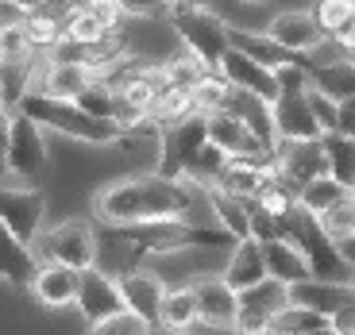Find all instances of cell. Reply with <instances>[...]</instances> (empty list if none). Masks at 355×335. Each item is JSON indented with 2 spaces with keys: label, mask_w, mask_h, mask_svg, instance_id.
<instances>
[{
  "label": "cell",
  "mask_w": 355,
  "mask_h": 335,
  "mask_svg": "<svg viewBox=\"0 0 355 335\" xmlns=\"http://www.w3.org/2000/svg\"><path fill=\"white\" fill-rule=\"evenodd\" d=\"M270 332H286V335L305 332V335H313V332H336V327H332V316H329V312L290 300L286 309L275 312V320H270Z\"/></svg>",
  "instance_id": "29"
},
{
  "label": "cell",
  "mask_w": 355,
  "mask_h": 335,
  "mask_svg": "<svg viewBox=\"0 0 355 335\" xmlns=\"http://www.w3.org/2000/svg\"><path fill=\"white\" fill-rule=\"evenodd\" d=\"M224 278H228L236 289H251V285H259L263 278H270V270H266V255H263V243H259L255 235L251 239H236V247H232L228 262H224Z\"/></svg>",
  "instance_id": "23"
},
{
  "label": "cell",
  "mask_w": 355,
  "mask_h": 335,
  "mask_svg": "<svg viewBox=\"0 0 355 335\" xmlns=\"http://www.w3.org/2000/svg\"><path fill=\"white\" fill-rule=\"evenodd\" d=\"M282 224H286V239H293V243L309 255L313 278H340V282H347V278L355 273L352 266H347V258L340 255L336 235H332V231L324 228V220H320L317 212L305 208L302 201L286 212Z\"/></svg>",
  "instance_id": "5"
},
{
  "label": "cell",
  "mask_w": 355,
  "mask_h": 335,
  "mask_svg": "<svg viewBox=\"0 0 355 335\" xmlns=\"http://www.w3.org/2000/svg\"><path fill=\"white\" fill-rule=\"evenodd\" d=\"M62 27H66V43H73V46H101V43L112 39V27L101 24L85 4H81L78 12H70V16L62 19Z\"/></svg>",
  "instance_id": "33"
},
{
  "label": "cell",
  "mask_w": 355,
  "mask_h": 335,
  "mask_svg": "<svg viewBox=\"0 0 355 335\" xmlns=\"http://www.w3.org/2000/svg\"><path fill=\"white\" fill-rule=\"evenodd\" d=\"M290 300L336 316L340 309L355 305V282L352 278H347V282H340V278H305V282L290 285Z\"/></svg>",
  "instance_id": "20"
},
{
  "label": "cell",
  "mask_w": 355,
  "mask_h": 335,
  "mask_svg": "<svg viewBox=\"0 0 355 335\" xmlns=\"http://www.w3.org/2000/svg\"><path fill=\"white\" fill-rule=\"evenodd\" d=\"M112 231L124 243H132L135 255H174V251H186V247H224V243H236V235L228 228H197V224H186V216L120 224Z\"/></svg>",
  "instance_id": "3"
},
{
  "label": "cell",
  "mask_w": 355,
  "mask_h": 335,
  "mask_svg": "<svg viewBox=\"0 0 355 335\" xmlns=\"http://www.w3.org/2000/svg\"><path fill=\"white\" fill-rule=\"evenodd\" d=\"M78 285H81V270H73L66 262H43L27 293L43 309H66V305H78Z\"/></svg>",
  "instance_id": "19"
},
{
  "label": "cell",
  "mask_w": 355,
  "mask_h": 335,
  "mask_svg": "<svg viewBox=\"0 0 355 335\" xmlns=\"http://www.w3.org/2000/svg\"><path fill=\"white\" fill-rule=\"evenodd\" d=\"M120 293H124V305L135 312L139 320H147L151 327H159V316H162V300H166V285H162V278H155V273H124L120 278Z\"/></svg>",
  "instance_id": "21"
},
{
  "label": "cell",
  "mask_w": 355,
  "mask_h": 335,
  "mask_svg": "<svg viewBox=\"0 0 355 335\" xmlns=\"http://www.w3.org/2000/svg\"><path fill=\"white\" fill-rule=\"evenodd\" d=\"M263 255H266V270H270V278H278V282L286 285H297L305 282V278H313V266H309V255H305L293 239L278 235V239H266L263 243Z\"/></svg>",
  "instance_id": "24"
},
{
  "label": "cell",
  "mask_w": 355,
  "mask_h": 335,
  "mask_svg": "<svg viewBox=\"0 0 355 335\" xmlns=\"http://www.w3.org/2000/svg\"><path fill=\"white\" fill-rule=\"evenodd\" d=\"M24 24H27V35H31V46H35V51H51L54 43H62V39H66L62 19H58V16H51L46 8L27 12V16H24Z\"/></svg>",
  "instance_id": "36"
},
{
  "label": "cell",
  "mask_w": 355,
  "mask_h": 335,
  "mask_svg": "<svg viewBox=\"0 0 355 335\" xmlns=\"http://www.w3.org/2000/svg\"><path fill=\"white\" fill-rule=\"evenodd\" d=\"M85 8L93 12V16H97L105 27H112V31H116V24H120V12H124V4H120V0H85Z\"/></svg>",
  "instance_id": "41"
},
{
  "label": "cell",
  "mask_w": 355,
  "mask_h": 335,
  "mask_svg": "<svg viewBox=\"0 0 355 335\" xmlns=\"http://www.w3.org/2000/svg\"><path fill=\"white\" fill-rule=\"evenodd\" d=\"M209 139L220 143L232 159H255V162H275V150L266 147L248 124H243L236 112L220 108V112H209Z\"/></svg>",
  "instance_id": "13"
},
{
  "label": "cell",
  "mask_w": 355,
  "mask_h": 335,
  "mask_svg": "<svg viewBox=\"0 0 355 335\" xmlns=\"http://www.w3.org/2000/svg\"><path fill=\"white\" fill-rule=\"evenodd\" d=\"M97 78H101V73L93 70L89 62H81V58H51V62L43 66V78H39L35 89H43V93H54V97L78 100L81 89H89Z\"/></svg>",
  "instance_id": "22"
},
{
  "label": "cell",
  "mask_w": 355,
  "mask_h": 335,
  "mask_svg": "<svg viewBox=\"0 0 355 335\" xmlns=\"http://www.w3.org/2000/svg\"><path fill=\"white\" fill-rule=\"evenodd\" d=\"M46 127L39 124L35 116L16 112L12 116V139H8V181H19V185H39V177L46 174Z\"/></svg>",
  "instance_id": "6"
},
{
  "label": "cell",
  "mask_w": 355,
  "mask_h": 335,
  "mask_svg": "<svg viewBox=\"0 0 355 335\" xmlns=\"http://www.w3.org/2000/svg\"><path fill=\"white\" fill-rule=\"evenodd\" d=\"M193 324H201V309H197V289H193V285H182V289H166L159 327L182 332V327H193Z\"/></svg>",
  "instance_id": "30"
},
{
  "label": "cell",
  "mask_w": 355,
  "mask_h": 335,
  "mask_svg": "<svg viewBox=\"0 0 355 335\" xmlns=\"http://www.w3.org/2000/svg\"><path fill=\"white\" fill-rule=\"evenodd\" d=\"M43 216H46V201L39 193V185H8L0 177V220L8 224L24 243L35 247V239L43 235Z\"/></svg>",
  "instance_id": "9"
},
{
  "label": "cell",
  "mask_w": 355,
  "mask_h": 335,
  "mask_svg": "<svg viewBox=\"0 0 355 335\" xmlns=\"http://www.w3.org/2000/svg\"><path fill=\"white\" fill-rule=\"evenodd\" d=\"M313 85H320L324 93H332L336 100L355 97V54L344 62H329V66H313Z\"/></svg>",
  "instance_id": "34"
},
{
  "label": "cell",
  "mask_w": 355,
  "mask_h": 335,
  "mask_svg": "<svg viewBox=\"0 0 355 335\" xmlns=\"http://www.w3.org/2000/svg\"><path fill=\"white\" fill-rule=\"evenodd\" d=\"M270 174H275V162L228 159V166H224V174H220L216 185H224L228 193H236V197H259V189L266 185V177Z\"/></svg>",
  "instance_id": "27"
},
{
  "label": "cell",
  "mask_w": 355,
  "mask_h": 335,
  "mask_svg": "<svg viewBox=\"0 0 355 335\" xmlns=\"http://www.w3.org/2000/svg\"><path fill=\"white\" fill-rule=\"evenodd\" d=\"M193 289H197L201 324H209V327H236V316H240V289H236L224 273H209V278H201Z\"/></svg>",
  "instance_id": "14"
},
{
  "label": "cell",
  "mask_w": 355,
  "mask_h": 335,
  "mask_svg": "<svg viewBox=\"0 0 355 335\" xmlns=\"http://www.w3.org/2000/svg\"><path fill=\"white\" fill-rule=\"evenodd\" d=\"M170 19L186 51H193L209 70H220V58L232 51V35L216 12L205 8V0H170Z\"/></svg>",
  "instance_id": "4"
},
{
  "label": "cell",
  "mask_w": 355,
  "mask_h": 335,
  "mask_svg": "<svg viewBox=\"0 0 355 335\" xmlns=\"http://www.w3.org/2000/svg\"><path fill=\"white\" fill-rule=\"evenodd\" d=\"M251 4H255V0H251Z\"/></svg>",
  "instance_id": "49"
},
{
  "label": "cell",
  "mask_w": 355,
  "mask_h": 335,
  "mask_svg": "<svg viewBox=\"0 0 355 335\" xmlns=\"http://www.w3.org/2000/svg\"><path fill=\"white\" fill-rule=\"evenodd\" d=\"M336 132L355 135V97L340 100V120H336Z\"/></svg>",
  "instance_id": "44"
},
{
  "label": "cell",
  "mask_w": 355,
  "mask_h": 335,
  "mask_svg": "<svg viewBox=\"0 0 355 335\" xmlns=\"http://www.w3.org/2000/svg\"><path fill=\"white\" fill-rule=\"evenodd\" d=\"M35 251L43 262H66L73 270H85L97 258V231L89 220H66L58 228H46L35 239Z\"/></svg>",
  "instance_id": "8"
},
{
  "label": "cell",
  "mask_w": 355,
  "mask_h": 335,
  "mask_svg": "<svg viewBox=\"0 0 355 335\" xmlns=\"http://www.w3.org/2000/svg\"><path fill=\"white\" fill-rule=\"evenodd\" d=\"M352 193H355L352 185H344L340 177L324 174V177H317V181H309V185H302V193H297V201H302L309 212H317V216H324V212H332L336 204H344Z\"/></svg>",
  "instance_id": "31"
},
{
  "label": "cell",
  "mask_w": 355,
  "mask_h": 335,
  "mask_svg": "<svg viewBox=\"0 0 355 335\" xmlns=\"http://www.w3.org/2000/svg\"><path fill=\"white\" fill-rule=\"evenodd\" d=\"M162 73H166V85H174V89H193L197 81L209 73V66H205L193 51H186V54H178V58H170V62L162 66Z\"/></svg>",
  "instance_id": "37"
},
{
  "label": "cell",
  "mask_w": 355,
  "mask_h": 335,
  "mask_svg": "<svg viewBox=\"0 0 355 335\" xmlns=\"http://www.w3.org/2000/svg\"><path fill=\"white\" fill-rule=\"evenodd\" d=\"M35 62L31 54H4L0 58V105L16 112L24 105V97L35 89Z\"/></svg>",
  "instance_id": "25"
},
{
  "label": "cell",
  "mask_w": 355,
  "mask_h": 335,
  "mask_svg": "<svg viewBox=\"0 0 355 335\" xmlns=\"http://www.w3.org/2000/svg\"><path fill=\"white\" fill-rule=\"evenodd\" d=\"M8 8H19V12H39V8H51L54 0H0Z\"/></svg>",
  "instance_id": "47"
},
{
  "label": "cell",
  "mask_w": 355,
  "mask_h": 335,
  "mask_svg": "<svg viewBox=\"0 0 355 335\" xmlns=\"http://www.w3.org/2000/svg\"><path fill=\"white\" fill-rule=\"evenodd\" d=\"M336 243H340V255L347 258V266L355 270V228H352V231H344V235H340Z\"/></svg>",
  "instance_id": "46"
},
{
  "label": "cell",
  "mask_w": 355,
  "mask_h": 335,
  "mask_svg": "<svg viewBox=\"0 0 355 335\" xmlns=\"http://www.w3.org/2000/svg\"><path fill=\"white\" fill-rule=\"evenodd\" d=\"M352 282H355V273H352Z\"/></svg>",
  "instance_id": "48"
},
{
  "label": "cell",
  "mask_w": 355,
  "mask_h": 335,
  "mask_svg": "<svg viewBox=\"0 0 355 335\" xmlns=\"http://www.w3.org/2000/svg\"><path fill=\"white\" fill-rule=\"evenodd\" d=\"M16 112L35 116L46 132H58V135H66V139L89 143V147H112V143H124V135H128L124 124L101 120V116H93L89 108H81L78 100L54 97V93H43V89H31Z\"/></svg>",
  "instance_id": "2"
},
{
  "label": "cell",
  "mask_w": 355,
  "mask_h": 335,
  "mask_svg": "<svg viewBox=\"0 0 355 335\" xmlns=\"http://www.w3.org/2000/svg\"><path fill=\"white\" fill-rule=\"evenodd\" d=\"M228 159H232L228 150H224L220 143L209 139V143H205V147L193 154V162L186 166V174H182V177H186V181H193L197 189L216 185V181H220V174H224V166H228Z\"/></svg>",
  "instance_id": "32"
},
{
  "label": "cell",
  "mask_w": 355,
  "mask_h": 335,
  "mask_svg": "<svg viewBox=\"0 0 355 335\" xmlns=\"http://www.w3.org/2000/svg\"><path fill=\"white\" fill-rule=\"evenodd\" d=\"M266 31L293 54H313L317 46H324V39H329V31L320 27L317 12H278V16L266 24Z\"/></svg>",
  "instance_id": "18"
},
{
  "label": "cell",
  "mask_w": 355,
  "mask_h": 335,
  "mask_svg": "<svg viewBox=\"0 0 355 335\" xmlns=\"http://www.w3.org/2000/svg\"><path fill=\"white\" fill-rule=\"evenodd\" d=\"M12 108L0 105V177L8 174V166H4V159H8V139H12Z\"/></svg>",
  "instance_id": "43"
},
{
  "label": "cell",
  "mask_w": 355,
  "mask_h": 335,
  "mask_svg": "<svg viewBox=\"0 0 355 335\" xmlns=\"http://www.w3.org/2000/svg\"><path fill=\"white\" fill-rule=\"evenodd\" d=\"M27 12H16L12 19H0V58L4 54H31V35H27V24H24Z\"/></svg>",
  "instance_id": "38"
},
{
  "label": "cell",
  "mask_w": 355,
  "mask_h": 335,
  "mask_svg": "<svg viewBox=\"0 0 355 335\" xmlns=\"http://www.w3.org/2000/svg\"><path fill=\"white\" fill-rule=\"evenodd\" d=\"M220 73H224V78H228L236 89H248V93L270 100V105H275L278 93H282V85H278V73L270 70V66H263L259 58H251V54L236 51V46H232V51L220 58Z\"/></svg>",
  "instance_id": "16"
},
{
  "label": "cell",
  "mask_w": 355,
  "mask_h": 335,
  "mask_svg": "<svg viewBox=\"0 0 355 335\" xmlns=\"http://www.w3.org/2000/svg\"><path fill=\"white\" fill-rule=\"evenodd\" d=\"M332 43H336L344 54H355V19H347L340 31H332Z\"/></svg>",
  "instance_id": "45"
},
{
  "label": "cell",
  "mask_w": 355,
  "mask_h": 335,
  "mask_svg": "<svg viewBox=\"0 0 355 335\" xmlns=\"http://www.w3.org/2000/svg\"><path fill=\"white\" fill-rule=\"evenodd\" d=\"M39 266H43L39 251L0 220V282H8L12 289H31Z\"/></svg>",
  "instance_id": "15"
},
{
  "label": "cell",
  "mask_w": 355,
  "mask_h": 335,
  "mask_svg": "<svg viewBox=\"0 0 355 335\" xmlns=\"http://www.w3.org/2000/svg\"><path fill=\"white\" fill-rule=\"evenodd\" d=\"M313 12H317L320 27H324L329 39H332V31H340L347 19H355V0H317V8Z\"/></svg>",
  "instance_id": "39"
},
{
  "label": "cell",
  "mask_w": 355,
  "mask_h": 335,
  "mask_svg": "<svg viewBox=\"0 0 355 335\" xmlns=\"http://www.w3.org/2000/svg\"><path fill=\"white\" fill-rule=\"evenodd\" d=\"M232 35V46L243 54H251V58H259L263 66H270V70H278L282 62H290V58H302V54L286 51L282 43H278L270 31H240V27H228Z\"/></svg>",
  "instance_id": "28"
},
{
  "label": "cell",
  "mask_w": 355,
  "mask_h": 335,
  "mask_svg": "<svg viewBox=\"0 0 355 335\" xmlns=\"http://www.w3.org/2000/svg\"><path fill=\"white\" fill-rule=\"evenodd\" d=\"M205 197H209V208L216 212L220 228H228L236 239H251V212H248L251 197H236L224 185H205Z\"/></svg>",
  "instance_id": "26"
},
{
  "label": "cell",
  "mask_w": 355,
  "mask_h": 335,
  "mask_svg": "<svg viewBox=\"0 0 355 335\" xmlns=\"http://www.w3.org/2000/svg\"><path fill=\"white\" fill-rule=\"evenodd\" d=\"M309 105H313V112H317V120H320V127H324V135H329V132H336V120H340V100L332 97V93H324L320 85H309Z\"/></svg>",
  "instance_id": "40"
},
{
  "label": "cell",
  "mask_w": 355,
  "mask_h": 335,
  "mask_svg": "<svg viewBox=\"0 0 355 335\" xmlns=\"http://www.w3.org/2000/svg\"><path fill=\"white\" fill-rule=\"evenodd\" d=\"M128 16H159L170 8V0H120Z\"/></svg>",
  "instance_id": "42"
},
{
  "label": "cell",
  "mask_w": 355,
  "mask_h": 335,
  "mask_svg": "<svg viewBox=\"0 0 355 335\" xmlns=\"http://www.w3.org/2000/svg\"><path fill=\"white\" fill-rule=\"evenodd\" d=\"M209 143V112H189L182 120H170L159 132V174L182 177L193 154Z\"/></svg>",
  "instance_id": "7"
},
{
  "label": "cell",
  "mask_w": 355,
  "mask_h": 335,
  "mask_svg": "<svg viewBox=\"0 0 355 335\" xmlns=\"http://www.w3.org/2000/svg\"><path fill=\"white\" fill-rule=\"evenodd\" d=\"M197 201V185L186 177H166V174H139V177H120L108 181L93 197V212L108 228L120 224H139V220H166V216H186Z\"/></svg>",
  "instance_id": "1"
},
{
  "label": "cell",
  "mask_w": 355,
  "mask_h": 335,
  "mask_svg": "<svg viewBox=\"0 0 355 335\" xmlns=\"http://www.w3.org/2000/svg\"><path fill=\"white\" fill-rule=\"evenodd\" d=\"M124 309L128 305H124V293H120V282H112L108 273L85 266V270H81V285H78V312L85 316V324L97 327Z\"/></svg>",
  "instance_id": "12"
},
{
  "label": "cell",
  "mask_w": 355,
  "mask_h": 335,
  "mask_svg": "<svg viewBox=\"0 0 355 335\" xmlns=\"http://www.w3.org/2000/svg\"><path fill=\"white\" fill-rule=\"evenodd\" d=\"M275 127L282 139H320L324 127H320L317 112L309 105V89H293V93H278L275 105Z\"/></svg>",
  "instance_id": "17"
},
{
  "label": "cell",
  "mask_w": 355,
  "mask_h": 335,
  "mask_svg": "<svg viewBox=\"0 0 355 335\" xmlns=\"http://www.w3.org/2000/svg\"><path fill=\"white\" fill-rule=\"evenodd\" d=\"M324 150H329V174L355 189V135L329 132L324 135Z\"/></svg>",
  "instance_id": "35"
},
{
  "label": "cell",
  "mask_w": 355,
  "mask_h": 335,
  "mask_svg": "<svg viewBox=\"0 0 355 335\" xmlns=\"http://www.w3.org/2000/svg\"><path fill=\"white\" fill-rule=\"evenodd\" d=\"M290 305V285L278 282V278H263L259 285L240 293V316L236 327L240 332H270V320L278 309Z\"/></svg>",
  "instance_id": "11"
},
{
  "label": "cell",
  "mask_w": 355,
  "mask_h": 335,
  "mask_svg": "<svg viewBox=\"0 0 355 335\" xmlns=\"http://www.w3.org/2000/svg\"><path fill=\"white\" fill-rule=\"evenodd\" d=\"M275 170L302 193V185H309V181L329 174L324 135L320 139H282L278 143V154H275Z\"/></svg>",
  "instance_id": "10"
}]
</instances>
